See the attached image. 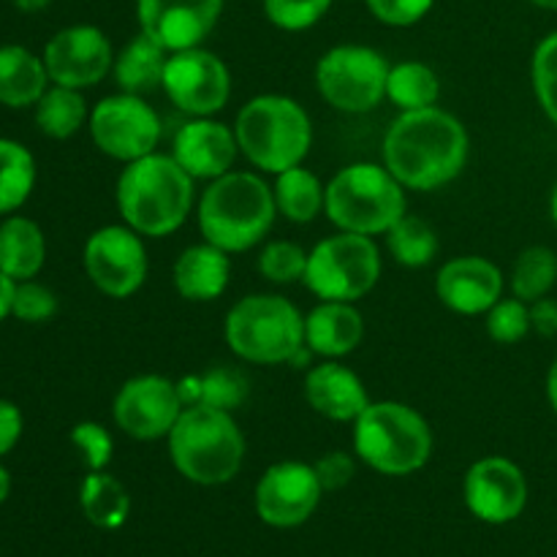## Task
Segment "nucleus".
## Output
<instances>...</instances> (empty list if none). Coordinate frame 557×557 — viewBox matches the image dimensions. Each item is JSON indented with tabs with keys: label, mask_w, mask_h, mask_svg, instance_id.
<instances>
[{
	"label": "nucleus",
	"mask_w": 557,
	"mask_h": 557,
	"mask_svg": "<svg viewBox=\"0 0 557 557\" xmlns=\"http://www.w3.org/2000/svg\"><path fill=\"white\" fill-rule=\"evenodd\" d=\"M466 161V128L438 107L403 112L384 139V166L403 188H441L462 172Z\"/></svg>",
	"instance_id": "f257e3e1"
},
{
	"label": "nucleus",
	"mask_w": 557,
	"mask_h": 557,
	"mask_svg": "<svg viewBox=\"0 0 557 557\" xmlns=\"http://www.w3.org/2000/svg\"><path fill=\"white\" fill-rule=\"evenodd\" d=\"M117 207L134 232L166 237L183 226L194 207V177L172 156L150 152L120 174Z\"/></svg>",
	"instance_id": "f03ea898"
},
{
	"label": "nucleus",
	"mask_w": 557,
	"mask_h": 557,
	"mask_svg": "<svg viewBox=\"0 0 557 557\" xmlns=\"http://www.w3.org/2000/svg\"><path fill=\"white\" fill-rule=\"evenodd\" d=\"M277 215L270 185L250 172H226L212 180L199 201V228L205 243L243 253L267 237Z\"/></svg>",
	"instance_id": "7ed1b4c3"
},
{
	"label": "nucleus",
	"mask_w": 557,
	"mask_h": 557,
	"mask_svg": "<svg viewBox=\"0 0 557 557\" xmlns=\"http://www.w3.org/2000/svg\"><path fill=\"white\" fill-rule=\"evenodd\" d=\"M166 438L174 468L196 484H226L243 468L245 438L228 411L210 406L185 408Z\"/></svg>",
	"instance_id": "20e7f679"
},
{
	"label": "nucleus",
	"mask_w": 557,
	"mask_h": 557,
	"mask_svg": "<svg viewBox=\"0 0 557 557\" xmlns=\"http://www.w3.org/2000/svg\"><path fill=\"white\" fill-rule=\"evenodd\" d=\"M354 449L373 471L408 476L428 466L433 430L411 406L392 400L370 403L354 422Z\"/></svg>",
	"instance_id": "39448f33"
},
{
	"label": "nucleus",
	"mask_w": 557,
	"mask_h": 557,
	"mask_svg": "<svg viewBox=\"0 0 557 557\" xmlns=\"http://www.w3.org/2000/svg\"><path fill=\"white\" fill-rule=\"evenodd\" d=\"M237 145L253 166L270 174L299 166L313 141L308 112L294 98H250L237 114Z\"/></svg>",
	"instance_id": "423d86ee"
},
{
	"label": "nucleus",
	"mask_w": 557,
	"mask_h": 557,
	"mask_svg": "<svg viewBox=\"0 0 557 557\" xmlns=\"http://www.w3.org/2000/svg\"><path fill=\"white\" fill-rule=\"evenodd\" d=\"M324 210L343 232L373 237L406 215V190L386 166L351 163L326 185Z\"/></svg>",
	"instance_id": "0eeeda50"
},
{
	"label": "nucleus",
	"mask_w": 557,
	"mask_h": 557,
	"mask_svg": "<svg viewBox=\"0 0 557 557\" xmlns=\"http://www.w3.org/2000/svg\"><path fill=\"white\" fill-rule=\"evenodd\" d=\"M226 343L245 362H292L305 346V319L277 294H250L228 310Z\"/></svg>",
	"instance_id": "6e6552de"
},
{
	"label": "nucleus",
	"mask_w": 557,
	"mask_h": 557,
	"mask_svg": "<svg viewBox=\"0 0 557 557\" xmlns=\"http://www.w3.org/2000/svg\"><path fill=\"white\" fill-rule=\"evenodd\" d=\"M381 256L368 234L343 232L308 253L305 286L324 302H354L379 283Z\"/></svg>",
	"instance_id": "1a4fd4ad"
},
{
	"label": "nucleus",
	"mask_w": 557,
	"mask_h": 557,
	"mask_svg": "<svg viewBox=\"0 0 557 557\" xmlns=\"http://www.w3.org/2000/svg\"><path fill=\"white\" fill-rule=\"evenodd\" d=\"M389 65L384 54L359 44L330 49L315 65L319 92L341 112H370L386 96Z\"/></svg>",
	"instance_id": "9d476101"
},
{
	"label": "nucleus",
	"mask_w": 557,
	"mask_h": 557,
	"mask_svg": "<svg viewBox=\"0 0 557 557\" xmlns=\"http://www.w3.org/2000/svg\"><path fill=\"white\" fill-rule=\"evenodd\" d=\"M92 141L101 152L117 161H139L156 152L161 141V120L141 96L120 92L109 96L90 114Z\"/></svg>",
	"instance_id": "9b49d317"
},
{
	"label": "nucleus",
	"mask_w": 557,
	"mask_h": 557,
	"mask_svg": "<svg viewBox=\"0 0 557 557\" xmlns=\"http://www.w3.org/2000/svg\"><path fill=\"white\" fill-rule=\"evenodd\" d=\"M87 277L107 297L125 299L141 288L147 277V250L139 232L131 226H103L85 245Z\"/></svg>",
	"instance_id": "f8f14e48"
},
{
	"label": "nucleus",
	"mask_w": 557,
	"mask_h": 557,
	"mask_svg": "<svg viewBox=\"0 0 557 557\" xmlns=\"http://www.w3.org/2000/svg\"><path fill=\"white\" fill-rule=\"evenodd\" d=\"M163 90L172 103L194 117H210L226 107L232 92V76L223 60L207 49L172 52L163 74Z\"/></svg>",
	"instance_id": "ddd939ff"
},
{
	"label": "nucleus",
	"mask_w": 557,
	"mask_h": 557,
	"mask_svg": "<svg viewBox=\"0 0 557 557\" xmlns=\"http://www.w3.org/2000/svg\"><path fill=\"white\" fill-rule=\"evenodd\" d=\"M185 403L174 381L163 375H139L120 386L114 397V422L136 441H156L172 433Z\"/></svg>",
	"instance_id": "4468645a"
},
{
	"label": "nucleus",
	"mask_w": 557,
	"mask_h": 557,
	"mask_svg": "<svg viewBox=\"0 0 557 557\" xmlns=\"http://www.w3.org/2000/svg\"><path fill=\"white\" fill-rule=\"evenodd\" d=\"M44 65L54 85L74 90L92 87L114 65L112 44L92 25L65 27L44 49Z\"/></svg>",
	"instance_id": "2eb2a0df"
},
{
	"label": "nucleus",
	"mask_w": 557,
	"mask_h": 557,
	"mask_svg": "<svg viewBox=\"0 0 557 557\" xmlns=\"http://www.w3.org/2000/svg\"><path fill=\"white\" fill-rule=\"evenodd\" d=\"M321 487L313 466L305 462H277L267 468L256 487V511L272 528L302 525L319 506Z\"/></svg>",
	"instance_id": "dca6fc26"
},
{
	"label": "nucleus",
	"mask_w": 557,
	"mask_h": 557,
	"mask_svg": "<svg viewBox=\"0 0 557 557\" xmlns=\"http://www.w3.org/2000/svg\"><path fill=\"white\" fill-rule=\"evenodd\" d=\"M221 9L223 0H136L141 33L169 52L199 47L215 27Z\"/></svg>",
	"instance_id": "f3484780"
},
{
	"label": "nucleus",
	"mask_w": 557,
	"mask_h": 557,
	"mask_svg": "<svg viewBox=\"0 0 557 557\" xmlns=\"http://www.w3.org/2000/svg\"><path fill=\"white\" fill-rule=\"evenodd\" d=\"M466 504L479 520L511 522L528 504V482L520 466L506 457H484L466 476Z\"/></svg>",
	"instance_id": "a211bd4d"
},
{
	"label": "nucleus",
	"mask_w": 557,
	"mask_h": 557,
	"mask_svg": "<svg viewBox=\"0 0 557 557\" xmlns=\"http://www.w3.org/2000/svg\"><path fill=\"white\" fill-rule=\"evenodd\" d=\"M435 288L441 302L455 313H487L504 294V272L482 256H460L441 267Z\"/></svg>",
	"instance_id": "6ab92c4d"
},
{
	"label": "nucleus",
	"mask_w": 557,
	"mask_h": 557,
	"mask_svg": "<svg viewBox=\"0 0 557 557\" xmlns=\"http://www.w3.org/2000/svg\"><path fill=\"white\" fill-rule=\"evenodd\" d=\"M237 150V134L228 125L196 117L174 134L172 158L194 180H218L232 172Z\"/></svg>",
	"instance_id": "aec40b11"
},
{
	"label": "nucleus",
	"mask_w": 557,
	"mask_h": 557,
	"mask_svg": "<svg viewBox=\"0 0 557 557\" xmlns=\"http://www.w3.org/2000/svg\"><path fill=\"white\" fill-rule=\"evenodd\" d=\"M305 397L315 413L332 422H357L359 413L370 406L359 375L337 362H321L310 368L305 379Z\"/></svg>",
	"instance_id": "412c9836"
},
{
	"label": "nucleus",
	"mask_w": 557,
	"mask_h": 557,
	"mask_svg": "<svg viewBox=\"0 0 557 557\" xmlns=\"http://www.w3.org/2000/svg\"><path fill=\"white\" fill-rule=\"evenodd\" d=\"M364 321L351 302H321L305 315V343L315 357L337 359L362 343Z\"/></svg>",
	"instance_id": "4be33fe9"
},
{
	"label": "nucleus",
	"mask_w": 557,
	"mask_h": 557,
	"mask_svg": "<svg viewBox=\"0 0 557 557\" xmlns=\"http://www.w3.org/2000/svg\"><path fill=\"white\" fill-rule=\"evenodd\" d=\"M228 277H232L228 253L210 243L185 248L174 264V286H177L180 297L190 299V302L218 299L226 292Z\"/></svg>",
	"instance_id": "5701e85b"
},
{
	"label": "nucleus",
	"mask_w": 557,
	"mask_h": 557,
	"mask_svg": "<svg viewBox=\"0 0 557 557\" xmlns=\"http://www.w3.org/2000/svg\"><path fill=\"white\" fill-rule=\"evenodd\" d=\"M169 49L161 47L156 38L139 33L131 44L120 49L114 58V79L120 90L131 96H145V92L163 87V74H166Z\"/></svg>",
	"instance_id": "b1692460"
},
{
	"label": "nucleus",
	"mask_w": 557,
	"mask_h": 557,
	"mask_svg": "<svg viewBox=\"0 0 557 557\" xmlns=\"http://www.w3.org/2000/svg\"><path fill=\"white\" fill-rule=\"evenodd\" d=\"M47 259V243L30 218H9L0 226V272L11 281H30L38 275Z\"/></svg>",
	"instance_id": "393cba45"
},
{
	"label": "nucleus",
	"mask_w": 557,
	"mask_h": 557,
	"mask_svg": "<svg viewBox=\"0 0 557 557\" xmlns=\"http://www.w3.org/2000/svg\"><path fill=\"white\" fill-rule=\"evenodd\" d=\"M47 65L25 47H0V103L30 107L47 92Z\"/></svg>",
	"instance_id": "a878e982"
},
{
	"label": "nucleus",
	"mask_w": 557,
	"mask_h": 557,
	"mask_svg": "<svg viewBox=\"0 0 557 557\" xmlns=\"http://www.w3.org/2000/svg\"><path fill=\"white\" fill-rule=\"evenodd\" d=\"M180 397H183L185 408L190 406H210L218 411H228L239 408L248 397V379L234 368H212L205 375H194L177 384Z\"/></svg>",
	"instance_id": "bb28decb"
},
{
	"label": "nucleus",
	"mask_w": 557,
	"mask_h": 557,
	"mask_svg": "<svg viewBox=\"0 0 557 557\" xmlns=\"http://www.w3.org/2000/svg\"><path fill=\"white\" fill-rule=\"evenodd\" d=\"M272 194H275L277 212L294 223H310L324 210L326 188L313 172L302 169V163L277 174Z\"/></svg>",
	"instance_id": "cd10ccee"
},
{
	"label": "nucleus",
	"mask_w": 557,
	"mask_h": 557,
	"mask_svg": "<svg viewBox=\"0 0 557 557\" xmlns=\"http://www.w3.org/2000/svg\"><path fill=\"white\" fill-rule=\"evenodd\" d=\"M79 504L87 520L96 528H103V531H117V528L128 520L131 511L128 490H125L117 479L109 476V473L103 471H92L90 476L82 482Z\"/></svg>",
	"instance_id": "c85d7f7f"
},
{
	"label": "nucleus",
	"mask_w": 557,
	"mask_h": 557,
	"mask_svg": "<svg viewBox=\"0 0 557 557\" xmlns=\"http://www.w3.org/2000/svg\"><path fill=\"white\" fill-rule=\"evenodd\" d=\"M36 185V161L20 141L0 139V215L20 210Z\"/></svg>",
	"instance_id": "c756f323"
},
{
	"label": "nucleus",
	"mask_w": 557,
	"mask_h": 557,
	"mask_svg": "<svg viewBox=\"0 0 557 557\" xmlns=\"http://www.w3.org/2000/svg\"><path fill=\"white\" fill-rule=\"evenodd\" d=\"M85 98L74 87L54 85L36 103V123L52 139H69L85 125Z\"/></svg>",
	"instance_id": "7c9ffc66"
},
{
	"label": "nucleus",
	"mask_w": 557,
	"mask_h": 557,
	"mask_svg": "<svg viewBox=\"0 0 557 557\" xmlns=\"http://www.w3.org/2000/svg\"><path fill=\"white\" fill-rule=\"evenodd\" d=\"M438 90V76H435V71L430 69V65L408 60V63H397L389 69L386 96H389L392 103L400 107L403 112L435 107Z\"/></svg>",
	"instance_id": "2f4dec72"
},
{
	"label": "nucleus",
	"mask_w": 557,
	"mask_h": 557,
	"mask_svg": "<svg viewBox=\"0 0 557 557\" xmlns=\"http://www.w3.org/2000/svg\"><path fill=\"white\" fill-rule=\"evenodd\" d=\"M557 283V256L555 250L544 248V245H533V248L522 250L520 259L515 261L511 270V292L522 302H536V299L547 297Z\"/></svg>",
	"instance_id": "473e14b6"
},
{
	"label": "nucleus",
	"mask_w": 557,
	"mask_h": 557,
	"mask_svg": "<svg viewBox=\"0 0 557 557\" xmlns=\"http://www.w3.org/2000/svg\"><path fill=\"white\" fill-rule=\"evenodd\" d=\"M386 243H389V253L403 267H424L438 253V237L433 226L408 212L386 232Z\"/></svg>",
	"instance_id": "72a5a7b5"
},
{
	"label": "nucleus",
	"mask_w": 557,
	"mask_h": 557,
	"mask_svg": "<svg viewBox=\"0 0 557 557\" xmlns=\"http://www.w3.org/2000/svg\"><path fill=\"white\" fill-rule=\"evenodd\" d=\"M531 76L539 103L557 128V30L549 33L533 52Z\"/></svg>",
	"instance_id": "f704fd0d"
},
{
	"label": "nucleus",
	"mask_w": 557,
	"mask_h": 557,
	"mask_svg": "<svg viewBox=\"0 0 557 557\" xmlns=\"http://www.w3.org/2000/svg\"><path fill=\"white\" fill-rule=\"evenodd\" d=\"M487 332L495 343H520L531 332V305L522 299H498L487 310Z\"/></svg>",
	"instance_id": "c9c22d12"
},
{
	"label": "nucleus",
	"mask_w": 557,
	"mask_h": 557,
	"mask_svg": "<svg viewBox=\"0 0 557 557\" xmlns=\"http://www.w3.org/2000/svg\"><path fill=\"white\" fill-rule=\"evenodd\" d=\"M259 270L272 283L305 281L308 253L294 243H270L259 256Z\"/></svg>",
	"instance_id": "e433bc0d"
},
{
	"label": "nucleus",
	"mask_w": 557,
	"mask_h": 557,
	"mask_svg": "<svg viewBox=\"0 0 557 557\" xmlns=\"http://www.w3.org/2000/svg\"><path fill=\"white\" fill-rule=\"evenodd\" d=\"M332 0H264L270 22L281 30H308L330 11Z\"/></svg>",
	"instance_id": "4c0bfd02"
},
{
	"label": "nucleus",
	"mask_w": 557,
	"mask_h": 557,
	"mask_svg": "<svg viewBox=\"0 0 557 557\" xmlns=\"http://www.w3.org/2000/svg\"><path fill=\"white\" fill-rule=\"evenodd\" d=\"M58 310V297L47 286L33 281H20L14 288V302H11V315L27 324H41L52 319Z\"/></svg>",
	"instance_id": "58836bf2"
},
{
	"label": "nucleus",
	"mask_w": 557,
	"mask_h": 557,
	"mask_svg": "<svg viewBox=\"0 0 557 557\" xmlns=\"http://www.w3.org/2000/svg\"><path fill=\"white\" fill-rule=\"evenodd\" d=\"M71 444L79 449L82 460L90 471H103L112 460V435L96 422H82L71 430Z\"/></svg>",
	"instance_id": "ea45409f"
},
{
	"label": "nucleus",
	"mask_w": 557,
	"mask_h": 557,
	"mask_svg": "<svg viewBox=\"0 0 557 557\" xmlns=\"http://www.w3.org/2000/svg\"><path fill=\"white\" fill-rule=\"evenodd\" d=\"M368 5L384 25L406 27L422 20L433 9V0H368Z\"/></svg>",
	"instance_id": "a19ab883"
},
{
	"label": "nucleus",
	"mask_w": 557,
	"mask_h": 557,
	"mask_svg": "<svg viewBox=\"0 0 557 557\" xmlns=\"http://www.w3.org/2000/svg\"><path fill=\"white\" fill-rule=\"evenodd\" d=\"M313 468L321 487H324L326 493H335V490L346 487V484L354 479V473H357L354 460L346 455V451H330V455L321 457Z\"/></svg>",
	"instance_id": "79ce46f5"
},
{
	"label": "nucleus",
	"mask_w": 557,
	"mask_h": 557,
	"mask_svg": "<svg viewBox=\"0 0 557 557\" xmlns=\"http://www.w3.org/2000/svg\"><path fill=\"white\" fill-rule=\"evenodd\" d=\"M22 435V413L14 403L0 400V457L9 455Z\"/></svg>",
	"instance_id": "37998d69"
},
{
	"label": "nucleus",
	"mask_w": 557,
	"mask_h": 557,
	"mask_svg": "<svg viewBox=\"0 0 557 557\" xmlns=\"http://www.w3.org/2000/svg\"><path fill=\"white\" fill-rule=\"evenodd\" d=\"M531 330L539 332L542 337L557 335V302L555 299H536L531 302Z\"/></svg>",
	"instance_id": "c03bdc74"
},
{
	"label": "nucleus",
	"mask_w": 557,
	"mask_h": 557,
	"mask_svg": "<svg viewBox=\"0 0 557 557\" xmlns=\"http://www.w3.org/2000/svg\"><path fill=\"white\" fill-rule=\"evenodd\" d=\"M16 281H11L5 272H0V321L11 313V302H14Z\"/></svg>",
	"instance_id": "a18cd8bd"
},
{
	"label": "nucleus",
	"mask_w": 557,
	"mask_h": 557,
	"mask_svg": "<svg viewBox=\"0 0 557 557\" xmlns=\"http://www.w3.org/2000/svg\"><path fill=\"white\" fill-rule=\"evenodd\" d=\"M547 397L557 417V359L553 362V368H549V375H547Z\"/></svg>",
	"instance_id": "49530a36"
},
{
	"label": "nucleus",
	"mask_w": 557,
	"mask_h": 557,
	"mask_svg": "<svg viewBox=\"0 0 557 557\" xmlns=\"http://www.w3.org/2000/svg\"><path fill=\"white\" fill-rule=\"evenodd\" d=\"M16 9L25 11V14H33V11H44L52 0H14Z\"/></svg>",
	"instance_id": "de8ad7c7"
},
{
	"label": "nucleus",
	"mask_w": 557,
	"mask_h": 557,
	"mask_svg": "<svg viewBox=\"0 0 557 557\" xmlns=\"http://www.w3.org/2000/svg\"><path fill=\"white\" fill-rule=\"evenodd\" d=\"M9 493H11V476H9V471H5V468L0 466V504H3V500L9 498Z\"/></svg>",
	"instance_id": "09e8293b"
},
{
	"label": "nucleus",
	"mask_w": 557,
	"mask_h": 557,
	"mask_svg": "<svg viewBox=\"0 0 557 557\" xmlns=\"http://www.w3.org/2000/svg\"><path fill=\"white\" fill-rule=\"evenodd\" d=\"M533 5H539V9H549V11H557V0H531Z\"/></svg>",
	"instance_id": "8fccbe9b"
},
{
	"label": "nucleus",
	"mask_w": 557,
	"mask_h": 557,
	"mask_svg": "<svg viewBox=\"0 0 557 557\" xmlns=\"http://www.w3.org/2000/svg\"><path fill=\"white\" fill-rule=\"evenodd\" d=\"M553 221H555V226H557V185H555V190H553Z\"/></svg>",
	"instance_id": "3c124183"
}]
</instances>
